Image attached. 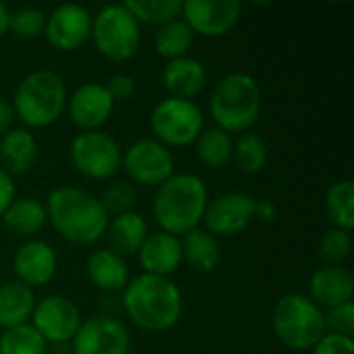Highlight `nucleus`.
<instances>
[{
  "label": "nucleus",
  "instance_id": "412c9836",
  "mask_svg": "<svg viewBox=\"0 0 354 354\" xmlns=\"http://www.w3.org/2000/svg\"><path fill=\"white\" fill-rule=\"evenodd\" d=\"M39 160V143L25 127H15L0 137V166L12 174H27Z\"/></svg>",
  "mask_w": 354,
  "mask_h": 354
},
{
  "label": "nucleus",
  "instance_id": "2eb2a0df",
  "mask_svg": "<svg viewBox=\"0 0 354 354\" xmlns=\"http://www.w3.org/2000/svg\"><path fill=\"white\" fill-rule=\"evenodd\" d=\"M91 15L81 4H60L46 15L44 35L58 52H73L91 37Z\"/></svg>",
  "mask_w": 354,
  "mask_h": 354
},
{
  "label": "nucleus",
  "instance_id": "ea45409f",
  "mask_svg": "<svg viewBox=\"0 0 354 354\" xmlns=\"http://www.w3.org/2000/svg\"><path fill=\"white\" fill-rule=\"evenodd\" d=\"M278 218V207L270 199L255 201V220L259 222H274Z\"/></svg>",
  "mask_w": 354,
  "mask_h": 354
},
{
  "label": "nucleus",
  "instance_id": "6ab92c4d",
  "mask_svg": "<svg viewBox=\"0 0 354 354\" xmlns=\"http://www.w3.org/2000/svg\"><path fill=\"white\" fill-rule=\"evenodd\" d=\"M137 255H139L143 274H149V276L170 278V274H174L183 266L180 239L162 230L147 234Z\"/></svg>",
  "mask_w": 354,
  "mask_h": 354
},
{
  "label": "nucleus",
  "instance_id": "39448f33",
  "mask_svg": "<svg viewBox=\"0 0 354 354\" xmlns=\"http://www.w3.org/2000/svg\"><path fill=\"white\" fill-rule=\"evenodd\" d=\"M209 114L218 129L230 133H249L261 114V89L255 77L230 73L222 77L209 95Z\"/></svg>",
  "mask_w": 354,
  "mask_h": 354
},
{
  "label": "nucleus",
  "instance_id": "dca6fc26",
  "mask_svg": "<svg viewBox=\"0 0 354 354\" xmlns=\"http://www.w3.org/2000/svg\"><path fill=\"white\" fill-rule=\"evenodd\" d=\"M66 112L71 122L81 131H102L114 112V100L110 97L104 83H83L66 100Z\"/></svg>",
  "mask_w": 354,
  "mask_h": 354
},
{
  "label": "nucleus",
  "instance_id": "7ed1b4c3",
  "mask_svg": "<svg viewBox=\"0 0 354 354\" xmlns=\"http://www.w3.org/2000/svg\"><path fill=\"white\" fill-rule=\"evenodd\" d=\"M207 201V187L197 174H172L156 189V197L151 203L153 220L162 232L180 239L187 232L199 228Z\"/></svg>",
  "mask_w": 354,
  "mask_h": 354
},
{
  "label": "nucleus",
  "instance_id": "79ce46f5",
  "mask_svg": "<svg viewBox=\"0 0 354 354\" xmlns=\"http://www.w3.org/2000/svg\"><path fill=\"white\" fill-rule=\"evenodd\" d=\"M8 19H10V10L6 8L4 2H0V37L8 31Z\"/></svg>",
  "mask_w": 354,
  "mask_h": 354
},
{
  "label": "nucleus",
  "instance_id": "4be33fe9",
  "mask_svg": "<svg viewBox=\"0 0 354 354\" xmlns=\"http://www.w3.org/2000/svg\"><path fill=\"white\" fill-rule=\"evenodd\" d=\"M87 278L89 282L108 295L114 292H122L131 280L129 276V266L124 261V257L116 255L110 249H97L89 255L87 266H85Z\"/></svg>",
  "mask_w": 354,
  "mask_h": 354
},
{
  "label": "nucleus",
  "instance_id": "bb28decb",
  "mask_svg": "<svg viewBox=\"0 0 354 354\" xmlns=\"http://www.w3.org/2000/svg\"><path fill=\"white\" fill-rule=\"evenodd\" d=\"M232 145L234 141L226 131L218 127H205L195 139V153L201 164L220 170L232 162Z\"/></svg>",
  "mask_w": 354,
  "mask_h": 354
},
{
  "label": "nucleus",
  "instance_id": "c756f323",
  "mask_svg": "<svg viewBox=\"0 0 354 354\" xmlns=\"http://www.w3.org/2000/svg\"><path fill=\"white\" fill-rule=\"evenodd\" d=\"M270 147L257 133H243L232 145V162L247 174H257L268 166Z\"/></svg>",
  "mask_w": 354,
  "mask_h": 354
},
{
  "label": "nucleus",
  "instance_id": "f8f14e48",
  "mask_svg": "<svg viewBox=\"0 0 354 354\" xmlns=\"http://www.w3.org/2000/svg\"><path fill=\"white\" fill-rule=\"evenodd\" d=\"M255 197L243 191H228L207 201L203 224L209 234L234 236L251 226L255 220Z\"/></svg>",
  "mask_w": 354,
  "mask_h": 354
},
{
  "label": "nucleus",
  "instance_id": "4468645a",
  "mask_svg": "<svg viewBox=\"0 0 354 354\" xmlns=\"http://www.w3.org/2000/svg\"><path fill=\"white\" fill-rule=\"evenodd\" d=\"M131 332L127 326L110 315H97L81 324L73 338L75 354H129Z\"/></svg>",
  "mask_w": 354,
  "mask_h": 354
},
{
  "label": "nucleus",
  "instance_id": "cd10ccee",
  "mask_svg": "<svg viewBox=\"0 0 354 354\" xmlns=\"http://www.w3.org/2000/svg\"><path fill=\"white\" fill-rule=\"evenodd\" d=\"M326 214L334 228L353 232L354 228V183L351 178L334 183L324 199Z\"/></svg>",
  "mask_w": 354,
  "mask_h": 354
},
{
  "label": "nucleus",
  "instance_id": "2f4dec72",
  "mask_svg": "<svg viewBox=\"0 0 354 354\" xmlns=\"http://www.w3.org/2000/svg\"><path fill=\"white\" fill-rule=\"evenodd\" d=\"M48 342L31 324L4 330L0 334V354H46Z\"/></svg>",
  "mask_w": 354,
  "mask_h": 354
},
{
  "label": "nucleus",
  "instance_id": "1a4fd4ad",
  "mask_svg": "<svg viewBox=\"0 0 354 354\" xmlns=\"http://www.w3.org/2000/svg\"><path fill=\"white\" fill-rule=\"evenodd\" d=\"M71 162L85 178L108 180L114 178L122 168V149L108 133L87 131L73 139Z\"/></svg>",
  "mask_w": 354,
  "mask_h": 354
},
{
  "label": "nucleus",
  "instance_id": "9b49d317",
  "mask_svg": "<svg viewBox=\"0 0 354 354\" xmlns=\"http://www.w3.org/2000/svg\"><path fill=\"white\" fill-rule=\"evenodd\" d=\"M29 322L35 332L52 344L73 342L83 324L79 307L64 295H50L39 299Z\"/></svg>",
  "mask_w": 354,
  "mask_h": 354
},
{
  "label": "nucleus",
  "instance_id": "6e6552de",
  "mask_svg": "<svg viewBox=\"0 0 354 354\" xmlns=\"http://www.w3.org/2000/svg\"><path fill=\"white\" fill-rule=\"evenodd\" d=\"M149 129L153 133V139L168 149L187 147L195 143L199 133L205 129V118L201 108L193 100L164 97L151 110Z\"/></svg>",
  "mask_w": 354,
  "mask_h": 354
},
{
  "label": "nucleus",
  "instance_id": "c9c22d12",
  "mask_svg": "<svg viewBox=\"0 0 354 354\" xmlns=\"http://www.w3.org/2000/svg\"><path fill=\"white\" fill-rule=\"evenodd\" d=\"M324 324H326V334L353 338L354 305L353 303H344V305H338L334 309L324 311Z\"/></svg>",
  "mask_w": 354,
  "mask_h": 354
},
{
  "label": "nucleus",
  "instance_id": "b1692460",
  "mask_svg": "<svg viewBox=\"0 0 354 354\" xmlns=\"http://www.w3.org/2000/svg\"><path fill=\"white\" fill-rule=\"evenodd\" d=\"M0 218L8 232L21 239H31L46 226L48 212L46 205L33 197H15Z\"/></svg>",
  "mask_w": 354,
  "mask_h": 354
},
{
  "label": "nucleus",
  "instance_id": "f03ea898",
  "mask_svg": "<svg viewBox=\"0 0 354 354\" xmlns=\"http://www.w3.org/2000/svg\"><path fill=\"white\" fill-rule=\"evenodd\" d=\"M44 205L48 222L64 241L87 247L104 239L110 216L91 193L77 187H58Z\"/></svg>",
  "mask_w": 354,
  "mask_h": 354
},
{
  "label": "nucleus",
  "instance_id": "f3484780",
  "mask_svg": "<svg viewBox=\"0 0 354 354\" xmlns=\"http://www.w3.org/2000/svg\"><path fill=\"white\" fill-rule=\"evenodd\" d=\"M58 270V257L50 243L39 239L25 241L12 257V272L17 282L25 284L27 288H41L50 284Z\"/></svg>",
  "mask_w": 354,
  "mask_h": 354
},
{
  "label": "nucleus",
  "instance_id": "a211bd4d",
  "mask_svg": "<svg viewBox=\"0 0 354 354\" xmlns=\"http://www.w3.org/2000/svg\"><path fill=\"white\" fill-rule=\"evenodd\" d=\"M354 276L344 266H322L309 280V299L319 309H334L353 303Z\"/></svg>",
  "mask_w": 354,
  "mask_h": 354
},
{
  "label": "nucleus",
  "instance_id": "423d86ee",
  "mask_svg": "<svg viewBox=\"0 0 354 354\" xmlns=\"http://www.w3.org/2000/svg\"><path fill=\"white\" fill-rule=\"evenodd\" d=\"M272 330L286 348L295 353L311 351L326 336L324 309L307 295L288 292L278 299L272 311Z\"/></svg>",
  "mask_w": 354,
  "mask_h": 354
},
{
  "label": "nucleus",
  "instance_id": "a19ab883",
  "mask_svg": "<svg viewBox=\"0 0 354 354\" xmlns=\"http://www.w3.org/2000/svg\"><path fill=\"white\" fill-rule=\"evenodd\" d=\"M12 120H15V112H12L10 102L0 100V137L12 129Z\"/></svg>",
  "mask_w": 354,
  "mask_h": 354
},
{
  "label": "nucleus",
  "instance_id": "4c0bfd02",
  "mask_svg": "<svg viewBox=\"0 0 354 354\" xmlns=\"http://www.w3.org/2000/svg\"><path fill=\"white\" fill-rule=\"evenodd\" d=\"M106 89L110 93V97L116 102H124L129 97H133L135 93V79L127 73H118L114 77H110V81L106 83Z\"/></svg>",
  "mask_w": 354,
  "mask_h": 354
},
{
  "label": "nucleus",
  "instance_id": "aec40b11",
  "mask_svg": "<svg viewBox=\"0 0 354 354\" xmlns=\"http://www.w3.org/2000/svg\"><path fill=\"white\" fill-rule=\"evenodd\" d=\"M207 83V71L205 64L199 58L183 56L168 60L162 71V85L168 93V97L178 100H193L203 91Z\"/></svg>",
  "mask_w": 354,
  "mask_h": 354
},
{
  "label": "nucleus",
  "instance_id": "473e14b6",
  "mask_svg": "<svg viewBox=\"0 0 354 354\" xmlns=\"http://www.w3.org/2000/svg\"><path fill=\"white\" fill-rule=\"evenodd\" d=\"M353 253V236L346 230L330 228L317 241V255L326 266H342Z\"/></svg>",
  "mask_w": 354,
  "mask_h": 354
},
{
  "label": "nucleus",
  "instance_id": "f257e3e1",
  "mask_svg": "<svg viewBox=\"0 0 354 354\" xmlns=\"http://www.w3.org/2000/svg\"><path fill=\"white\" fill-rule=\"evenodd\" d=\"M183 292L170 278L141 274L122 290L127 317L143 332H166L183 315Z\"/></svg>",
  "mask_w": 354,
  "mask_h": 354
},
{
  "label": "nucleus",
  "instance_id": "a878e982",
  "mask_svg": "<svg viewBox=\"0 0 354 354\" xmlns=\"http://www.w3.org/2000/svg\"><path fill=\"white\" fill-rule=\"evenodd\" d=\"M183 247V261H187L195 272L209 274L214 272L222 261V247L214 234H209L205 228H195L180 236Z\"/></svg>",
  "mask_w": 354,
  "mask_h": 354
},
{
  "label": "nucleus",
  "instance_id": "20e7f679",
  "mask_svg": "<svg viewBox=\"0 0 354 354\" xmlns=\"http://www.w3.org/2000/svg\"><path fill=\"white\" fill-rule=\"evenodd\" d=\"M66 85L54 71H33L25 75L12 93L15 118L23 122L25 129H46L54 124L66 110Z\"/></svg>",
  "mask_w": 354,
  "mask_h": 354
},
{
  "label": "nucleus",
  "instance_id": "5701e85b",
  "mask_svg": "<svg viewBox=\"0 0 354 354\" xmlns=\"http://www.w3.org/2000/svg\"><path fill=\"white\" fill-rule=\"evenodd\" d=\"M147 234L149 230H147L145 218L137 212H127V214L110 218L104 236H108L110 251H114L120 257H127V255L139 253Z\"/></svg>",
  "mask_w": 354,
  "mask_h": 354
},
{
  "label": "nucleus",
  "instance_id": "58836bf2",
  "mask_svg": "<svg viewBox=\"0 0 354 354\" xmlns=\"http://www.w3.org/2000/svg\"><path fill=\"white\" fill-rule=\"evenodd\" d=\"M17 197V189H15V180L12 176L0 166V216L6 212V207L15 201Z\"/></svg>",
  "mask_w": 354,
  "mask_h": 354
},
{
  "label": "nucleus",
  "instance_id": "c85d7f7f",
  "mask_svg": "<svg viewBox=\"0 0 354 354\" xmlns=\"http://www.w3.org/2000/svg\"><path fill=\"white\" fill-rule=\"evenodd\" d=\"M193 39H195V33L189 29V25L183 19H174V21L158 27V31L153 35V46L162 58L174 60V58L187 56L189 48L193 46Z\"/></svg>",
  "mask_w": 354,
  "mask_h": 354
},
{
  "label": "nucleus",
  "instance_id": "72a5a7b5",
  "mask_svg": "<svg viewBox=\"0 0 354 354\" xmlns=\"http://www.w3.org/2000/svg\"><path fill=\"white\" fill-rule=\"evenodd\" d=\"M46 27V12L35 6H21L10 10L8 31L19 39H35L44 33Z\"/></svg>",
  "mask_w": 354,
  "mask_h": 354
},
{
  "label": "nucleus",
  "instance_id": "393cba45",
  "mask_svg": "<svg viewBox=\"0 0 354 354\" xmlns=\"http://www.w3.org/2000/svg\"><path fill=\"white\" fill-rule=\"evenodd\" d=\"M35 295L21 282H6L0 286V330H10L29 324L35 309Z\"/></svg>",
  "mask_w": 354,
  "mask_h": 354
},
{
  "label": "nucleus",
  "instance_id": "f704fd0d",
  "mask_svg": "<svg viewBox=\"0 0 354 354\" xmlns=\"http://www.w3.org/2000/svg\"><path fill=\"white\" fill-rule=\"evenodd\" d=\"M97 199H100L102 207L106 209V214L110 218H114V216L133 212L137 191H135V185H131L129 180H114L102 191V197H97Z\"/></svg>",
  "mask_w": 354,
  "mask_h": 354
},
{
  "label": "nucleus",
  "instance_id": "9d476101",
  "mask_svg": "<svg viewBox=\"0 0 354 354\" xmlns=\"http://www.w3.org/2000/svg\"><path fill=\"white\" fill-rule=\"evenodd\" d=\"M122 170L131 185L158 189L174 174L172 149L156 139H139L122 151Z\"/></svg>",
  "mask_w": 354,
  "mask_h": 354
},
{
  "label": "nucleus",
  "instance_id": "7c9ffc66",
  "mask_svg": "<svg viewBox=\"0 0 354 354\" xmlns=\"http://www.w3.org/2000/svg\"><path fill=\"white\" fill-rule=\"evenodd\" d=\"M127 10L141 25L162 27L174 19H180L183 0H129L124 2Z\"/></svg>",
  "mask_w": 354,
  "mask_h": 354
},
{
  "label": "nucleus",
  "instance_id": "0eeeda50",
  "mask_svg": "<svg viewBox=\"0 0 354 354\" xmlns=\"http://www.w3.org/2000/svg\"><path fill=\"white\" fill-rule=\"evenodd\" d=\"M95 50L112 60H131L141 44V25L124 4H108L91 19V37Z\"/></svg>",
  "mask_w": 354,
  "mask_h": 354
},
{
  "label": "nucleus",
  "instance_id": "e433bc0d",
  "mask_svg": "<svg viewBox=\"0 0 354 354\" xmlns=\"http://www.w3.org/2000/svg\"><path fill=\"white\" fill-rule=\"evenodd\" d=\"M313 354H354V340L346 336L326 334L313 348Z\"/></svg>",
  "mask_w": 354,
  "mask_h": 354
},
{
  "label": "nucleus",
  "instance_id": "ddd939ff",
  "mask_svg": "<svg viewBox=\"0 0 354 354\" xmlns=\"http://www.w3.org/2000/svg\"><path fill=\"white\" fill-rule=\"evenodd\" d=\"M243 4L239 0H187L180 19L195 35L222 37L241 21Z\"/></svg>",
  "mask_w": 354,
  "mask_h": 354
}]
</instances>
